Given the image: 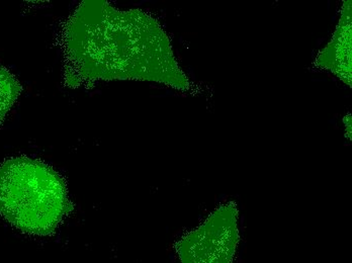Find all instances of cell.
<instances>
[{
  "label": "cell",
  "mask_w": 352,
  "mask_h": 263,
  "mask_svg": "<svg viewBox=\"0 0 352 263\" xmlns=\"http://www.w3.org/2000/svg\"><path fill=\"white\" fill-rule=\"evenodd\" d=\"M21 91L23 87L16 77L10 70L0 65V125L16 104Z\"/></svg>",
  "instance_id": "277c9868"
},
{
  "label": "cell",
  "mask_w": 352,
  "mask_h": 263,
  "mask_svg": "<svg viewBox=\"0 0 352 263\" xmlns=\"http://www.w3.org/2000/svg\"><path fill=\"white\" fill-rule=\"evenodd\" d=\"M62 47L71 87L98 80L153 81L182 91L192 87L168 36L143 10L85 0L64 25Z\"/></svg>",
  "instance_id": "6da1fadb"
},
{
  "label": "cell",
  "mask_w": 352,
  "mask_h": 263,
  "mask_svg": "<svg viewBox=\"0 0 352 263\" xmlns=\"http://www.w3.org/2000/svg\"><path fill=\"white\" fill-rule=\"evenodd\" d=\"M73 207L65 179L45 162L18 156L0 164V216L21 232L50 236Z\"/></svg>",
  "instance_id": "7a4b0ae2"
},
{
  "label": "cell",
  "mask_w": 352,
  "mask_h": 263,
  "mask_svg": "<svg viewBox=\"0 0 352 263\" xmlns=\"http://www.w3.org/2000/svg\"><path fill=\"white\" fill-rule=\"evenodd\" d=\"M317 65L351 85V1H345L333 38L317 58Z\"/></svg>",
  "instance_id": "3957f363"
}]
</instances>
